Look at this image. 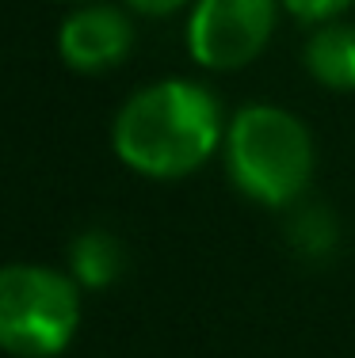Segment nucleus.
Here are the masks:
<instances>
[{"mask_svg": "<svg viewBox=\"0 0 355 358\" xmlns=\"http://www.w3.org/2000/svg\"><path fill=\"white\" fill-rule=\"evenodd\" d=\"M225 134L222 103L207 84L168 76L134 92L115 115L111 145L130 172L183 179L218 152Z\"/></svg>", "mask_w": 355, "mask_h": 358, "instance_id": "obj_1", "label": "nucleus"}, {"mask_svg": "<svg viewBox=\"0 0 355 358\" xmlns=\"http://www.w3.org/2000/svg\"><path fill=\"white\" fill-rule=\"evenodd\" d=\"M81 324V286L69 271L42 263L0 267V351L12 358H54Z\"/></svg>", "mask_w": 355, "mask_h": 358, "instance_id": "obj_3", "label": "nucleus"}, {"mask_svg": "<svg viewBox=\"0 0 355 358\" xmlns=\"http://www.w3.org/2000/svg\"><path fill=\"white\" fill-rule=\"evenodd\" d=\"M225 168L244 199L291 206L314 179V138L291 110L249 103L225 126Z\"/></svg>", "mask_w": 355, "mask_h": 358, "instance_id": "obj_2", "label": "nucleus"}, {"mask_svg": "<svg viewBox=\"0 0 355 358\" xmlns=\"http://www.w3.org/2000/svg\"><path fill=\"white\" fill-rule=\"evenodd\" d=\"M286 12L294 15L298 23H309V27H321V23L340 20L344 12L355 4V0H279Z\"/></svg>", "mask_w": 355, "mask_h": 358, "instance_id": "obj_8", "label": "nucleus"}, {"mask_svg": "<svg viewBox=\"0 0 355 358\" xmlns=\"http://www.w3.org/2000/svg\"><path fill=\"white\" fill-rule=\"evenodd\" d=\"M279 8V0H195L188 20V54L214 73L244 69L272 42Z\"/></svg>", "mask_w": 355, "mask_h": 358, "instance_id": "obj_4", "label": "nucleus"}, {"mask_svg": "<svg viewBox=\"0 0 355 358\" xmlns=\"http://www.w3.org/2000/svg\"><path fill=\"white\" fill-rule=\"evenodd\" d=\"M69 275L77 286L104 289L123 275V244L107 229H88L69 244Z\"/></svg>", "mask_w": 355, "mask_h": 358, "instance_id": "obj_7", "label": "nucleus"}, {"mask_svg": "<svg viewBox=\"0 0 355 358\" xmlns=\"http://www.w3.org/2000/svg\"><path fill=\"white\" fill-rule=\"evenodd\" d=\"M183 4H191V0H126V8H134L138 15H172V12H180Z\"/></svg>", "mask_w": 355, "mask_h": 358, "instance_id": "obj_9", "label": "nucleus"}, {"mask_svg": "<svg viewBox=\"0 0 355 358\" xmlns=\"http://www.w3.org/2000/svg\"><path fill=\"white\" fill-rule=\"evenodd\" d=\"M134 46V23L115 4H81L57 31V54L73 73H107L126 62Z\"/></svg>", "mask_w": 355, "mask_h": 358, "instance_id": "obj_5", "label": "nucleus"}, {"mask_svg": "<svg viewBox=\"0 0 355 358\" xmlns=\"http://www.w3.org/2000/svg\"><path fill=\"white\" fill-rule=\"evenodd\" d=\"M302 62L321 88L355 92V27L340 20L314 27L302 50Z\"/></svg>", "mask_w": 355, "mask_h": 358, "instance_id": "obj_6", "label": "nucleus"}]
</instances>
